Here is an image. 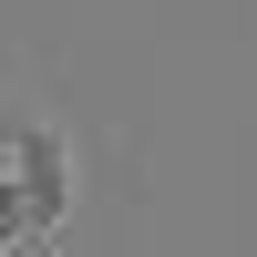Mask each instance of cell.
<instances>
[{
  "label": "cell",
  "mask_w": 257,
  "mask_h": 257,
  "mask_svg": "<svg viewBox=\"0 0 257 257\" xmlns=\"http://www.w3.org/2000/svg\"><path fill=\"white\" fill-rule=\"evenodd\" d=\"M72 226V134L52 113L0 123V257H52Z\"/></svg>",
  "instance_id": "cell-1"
}]
</instances>
